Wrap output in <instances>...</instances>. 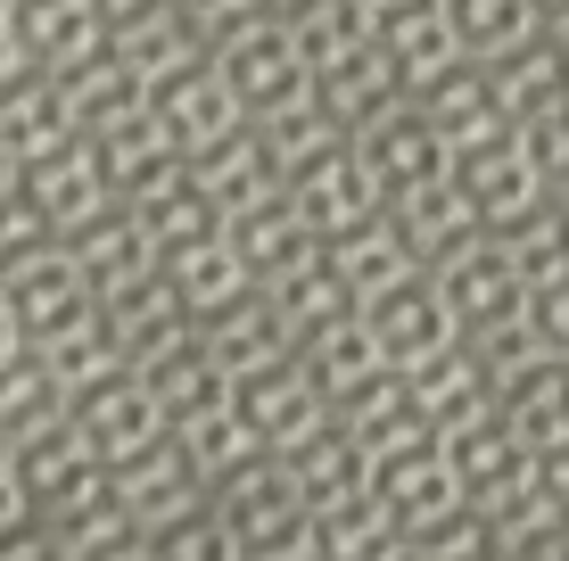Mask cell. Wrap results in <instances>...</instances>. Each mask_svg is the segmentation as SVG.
Masks as SVG:
<instances>
[{
	"mask_svg": "<svg viewBox=\"0 0 569 561\" xmlns=\"http://www.w3.org/2000/svg\"><path fill=\"white\" fill-rule=\"evenodd\" d=\"M207 512L223 520L231 561H322L313 553V512L298 504L281 454H264V447H248L240 462H223L207 479Z\"/></svg>",
	"mask_w": 569,
	"mask_h": 561,
	"instance_id": "cell-1",
	"label": "cell"
},
{
	"mask_svg": "<svg viewBox=\"0 0 569 561\" xmlns=\"http://www.w3.org/2000/svg\"><path fill=\"white\" fill-rule=\"evenodd\" d=\"M231 413L248 421V438H257L264 454H289L298 438H313L330 421V397H322V380L298 363V347H289V355H272V363L231 380Z\"/></svg>",
	"mask_w": 569,
	"mask_h": 561,
	"instance_id": "cell-2",
	"label": "cell"
},
{
	"mask_svg": "<svg viewBox=\"0 0 569 561\" xmlns=\"http://www.w3.org/2000/svg\"><path fill=\"white\" fill-rule=\"evenodd\" d=\"M0 305L17 314L26 339H50V331H67V322L91 314V281H83V264H74L67 240H33V248H17V257H0Z\"/></svg>",
	"mask_w": 569,
	"mask_h": 561,
	"instance_id": "cell-3",
	"label": "cell"
},
{
	"mask_svg": "<svg viewBox=\"0 0 569 561\" xmlns=\"http://www.w3.org/2000/svg\"><path fill=\"white\" fill-rule=\"evenodd\" d=\"M421 273L438 281V298H446V314H455V331L512 322V314H520V298H528V281L512 273V257H503V240H496L487 223L470 231V240H455L446 257H429Z\"/></svg>",
	"mask_w": 569,
	"mask_h": 561,
	"instance_id": "cell-4",
	"label": "cell"
},
{
	"mask_svg": "<svg viewBox=\"0 0 569 561\" xmlns=\"http://www.w3.org/2000/svg\"><path fill=\"white\" fill-rule=\"evenodd\" d=\"M207 58L223 67V83L240 91V108H248V116H264V108H281V100H298V91H313L298 33H289L272 9H257L248 26H231Z\"/></svg>",
	"mask_w": 569,
	"mask_h": 561,
	"instance_id": "cell-5",
	"label": "cell"
},
{
	"mask_svg": "<svg viewBox=\"0 0 569 561\" xmlns=\"http://www.w3.org/2000/svg\"><path fill=\"white\" fill-rule=\"evenodd\" d=\"M347 149H356L363 182L380 190V199H405V190H421V182L446 173V141L429 132V116L413 100H388V108H371L363 124H347Z\"/></svg>",
	"mask_w": 569,
	"mask_h": 561,
	"instance_id": "cell-6",
	"label": "cell"
},
{
	"mask_svg": "<svg viewBox=\"0 0 569 561\" xmlns=\"http://www.w3.org/2000/svg\"><path fill=\"white\" fill-rule=\"evenodd\" d=\"M17 190L33 199V216H42L50 240H67L74 223H91L100 207H116L108 173H100V149H91V132H67V141L33 149V158H17Z\"/></svg>",
	"mask_w": 569,
	"mask_h": 561,
	"instance_id": "cell-7",
	"label": "cell"
},
{
	"mask_svg": "<svg viewBox=\"0 0 569 561\" xmlns=\"http://www.w3.org/2000/svg\"><path fill=\"white\" fill-rule=\"evenodd\" d=\"M363 488H371V504L397 520V553H405V537H413L421 520H438V512L462 504V479H455V462H446L438 430H429V438H405V447H388V454H371V479H363Z\"/></svg>",
	"mask_w": 569,
	"mask_h": 561,
	"instance_id": "cell-8",
	"label": "cell"
},
{
	"mask_svg": "<svg viewBox=\"0 0 569 561\" xmlns=\"http://www.w3.org/2000/svg\"><path fill=\"white\" fill-rule=\"evenodd\" d=\"M67 413H74V430L91 438L100 462H124V454H141V447H157V438L173 430L157 389L141 380V363H116L108 380H91L83 397H67Z\"/></svg>",
	"mask_w": 569,
	"mask_h": 561,
	"instance_id": "cell-9",
	"label": "cell"
},
{
	"mask_svg": "<svg viewBox=\"0 0 569 561\" xmlns=\"http://www.w3.org/2000/svg\"><path fill=\"white\" fill-rule=\"evenodd\" d=\"M9 462H17V479H26L33 512H67V504H83V495L108 488V462L91 454V438L74 430V413H58V421H42V430H26V438L9 447Z\"/></svg>",
	"mask_w": 569,
	"mask_h": 561,
	"instance_id": "cell-10",
	"label": "cell"
},
{
	"mask_svg": "<svg viewBox=\"0 0 569 561\" xmlns=\"http://www.w3.org/2000/svg\"><path fill=\"white\" fill-rule=\"evenodd\" d=\"M149 116H157V132H166L182 158H199L207 141H223V132L248 124L240 91L223 83V67H214V58H190L182 74H166V83L149 91Z\"/></svg>",
	"mask_w": 569,
	"mask_h": 561,
	"instance_id": "cell-11",
	"label": "cell"
},
{
	"mask_svg": "<svg viewBox=\"0 0 569 561\" xmlns=\"http://www.w3.org/2000/svg\"><path fill=\"white\" fill-rule=\"evenodd\" d=\"M446 182H455L462 199H470V216H479L487 231H496V223H512L520 207H537V199H545V173H537V158H528L512 132L455 149V158H446Z\"/></svg>",
	"mask_w": 569,
	"mask_h": 561,
	"instance_id": "cell-12",
	"label": "cell"
},
{
	"mask_svg": "<svg viewBox=\"0 0 569 561\" xmlns=\"http://www.w3.org/2000/svg\"><path fill=\"white\" fill-rule=\"evenodd\" d=\"M108 495L124 504V520L132 529H157V520H173L182 504H199L207 495V479H199V462H190L182 447H173V430L157 438V447H141V454H124V462H108Z\"/></svg>",
	"mask_w": 569,
	"mask_h": 561,
	"instance_id": "cell-13",
	"label": "cell"
},
{
	"mask_svg": "<svg viewBox=\"0 0 569 561\" xmlns=\"http://www.w3.org/2000/svg\"><path fill=\"white\" fill-rule=\"evenodd\" d=\"M108 58H116L141 91H157L166 74H182L190 58H207V42L190 33V17L173 9V0H141V9L108 17Z\"/></svg>",
	"mask_w": 569,
	"mask_h": 561,
	"instance_id": "cell-14",
	"label": "cell"
},
{
	"mask_svg": "<svg viewBox=\"0 0 569 561\" xmlns=\"http://www.w3.org/2000/svg\"><path fill=\"white\" fill-rule=\"evenodd\" d=\"M356 314L371 322V339H380V355H388V363H413V355H429V347L462 339V331H455V314H446V298H438V281H429L421 264H413L405 281L371 289Z\"/></svg>",
	"mask_w": 569,
	"mask_h": 561,
	"instance_id": "cell-15",
	"label": "cell"
},
{
	"mask_svg": "<svg viewBox=\"0 0 569 561\" xmlns=\"http://www.w3.org/2000/svg\"><path fill=\"white\" fill-rule=\"evenodd\" d=\"M91 314H100V331H108V347L124 363H149L157 347H173L190 331V314H182V298H173L166 289V273H149L141 281H116V289H100V298H91Z\"/></svg>",
	"mask_w": 569,
	"mask_h": 561,
	"instance_id": "cell-16",
	"label": "cell"
},
{
	"mask_svg": "<svg viewBox=\"0 0 569 561\" xmlns=\"http://www.w3.org/2000/svg\"><path fill=\"white\" fill-rule=\"evenodd\" d=\"M157 273H166V289L182 298V314H190V322L223 314L231 298H248V289H257L223 223H214V231H199V240H173V248H157Z\"/></svg>",
	"mask_w": 569,
	"mask_h": 561,
	"instance_id": "cell-17",
	"label": "cell"
},
{
	"mask_svg": "<svg viewBox=\"0 0 569 561\" xmlns=\"http://www.w3.org/2000/svg\"><path fill=\"white\" fill-rule=\"evenodd\" d=\"M281 199L298 207V223L313 231V240H330L339 223H356V216H371L380 207V190L363 182V166H356V149H322V158H306V166H289L281 173Z\"/></svg>",
	"mask_w": 569,
	"mask_h": 561,
	"instance_id": "cell-18",
	"label": "cell"
},
{
	"mask_svg": "<svg viewBox=\"0 0 569 561\" xmlns=\"http://www.w3.org/2000/svg\"><path fill=\"white\" fill-rule=\"evenodd\" d=\"M421 116H429V132L446 141V158L470 141H496V132H512L503 124V108H496V91H487V67L479 58H455V67H438L421 91H405Z\"/></svg>",
	"mask_w": 569,
	"mask_h": 561,
	"instance_id": "cell-19",
	"label": "cell"
},
{
	"mask_svg": "<svg viewBox=\"0 0 569 561\" xmlns=\"http://www.w3.org/2000/svg\"><path fill=\"white\" fill-rule=\"evenodd\" d=\"M190 173H199L207 207H214L223 223L248 216V207H264V199H281V166H272V149H264L257 124H240V132H223V141H207L199 158H190Z\"/></svg>",
	"mask_w": 569,
	"mask_h": 561,
	"instance_id": "cell-20",
	"label": "cell"
},
{
	"mask_svg": "<svg viewBox=\"0 0 569 561\" xmlns=\"http://www.w3.org/2000/svg\"><path fill=\"white\" fill-rule=\"evenodd\" d=\"M397 380H405V397H413V413L429 421V430H446V421L487 413V404H496V389H487V372H479V355H470L462 339H446V347H429V355L397 363Z\"/></svg>",
	"mask_w": 569,
	"mask_h": 561,
	"instance_id": "cell-21",
	"label": "cell"
},
{
	"mask_svg": "<svg viewBox=\"0 0 569 561\" xmlns=\"http://www.w3.org/2000/svg\"><path fill=\"white\" fill-rule=\"evenodd\" d=\"M322 257H330V273L347 281V298H371V289H388V281H405L413 273V248H405V231H397V216H388V207H371V216H356V223H339L322 240Z\"/></svg>",
	"mask_w": 569,
	"mask_h": 561,
	"instance_id": "cell-22",
	"label": "cell"
},
{
	"mask_svg": "<svg viewBox=\"0 0 569 561\" xmlns=\"http://www.w3.org/2000/svg\"><path fill=\"white\" fill-rule=\"evenodd\" d=\"M496 413H503V430H512L528 454L569 447V355H537L520 380H503Z\"/></svg>",
	"mask_w": 569,
	"mask_h": 561,
	"instance_id": "cell-23",
	"label": "cell"
},
{
	"mask_svg": "<svg viewBox=\"0 0 569 561\" xmlns=\"http://www.w3.org/2000/svg\"><path fill=\"white\" fill-rule=\"evenodd\" d=\"M281 471H289V488H298V504L322 512V504H339V495H356L363 479H371V454L356 447V430L330 413L313 438H298V447L281 454Z\"/></svg>",
	"mask_w": 569,
	"mask_h": 561,
	"instance_id": "cell-24",
	"label": "cell"
},
{
	"mask_svg": "<svg viewBox=\"0 0 569 561\" xmlns=\"http://www.w3.org/2000/svg\"><path fill=\"white\" fill-rule=\"evenodd\" d=\"M9 17H17L26 58H33V67H50V74H67L74 58H91L108 42L100 0H9Z\"/></svg>",
	"mask_w": 569,
	"mask_h": 561,
	"instance_id": "cell-25",
	"label": "cell"
},
{
	"mask_svg": "<svg viewBox=\"0 0 569 561\" xmlns=\"http://www.w3.org/2000/svg\"><path fill=\"white\" fill-rule=\"evenodd\" d=\"M487 91H496L503 124H528V116H545V108L569 100V58L553 50V33H528L520 50L487 58Z\"/></svg>",
	"mask_w": 569,
	"mask_h": 561,
	"instance_id": "cell-26",
	"label": "cell"
},
{
	"mask_svg": "<svg viewBox=\"0 0 569 561\" xmlns=\"http://www.w3.org/2000/svg\"><path fill=\"white\" fill-rule=\"evenodd\" d=\"M313 91H322V108L339 116V124H363L371 108L405 100L397 67H388V50H380V33H356L339 58H322V67H313Z\"/></svg>",
	"mask_w": 569,
	"mask_h": 561,
	"instance_id": "cell-27",
	"label": "cell"
},
{
	"mask_svg": "<svg viewBox=\"0 0 569 561\" xmlns=\"http://www.w3.org/2000/svg\"><path fill=\"white\" fill-rule=\"evenodd\" d=\"M487 545L512 553V561H569V512L545 479L512 488L503 504H487Z\"/></svg>",
	"mask_w": 569,
	"mask_h": 561,
	"instance_id": "cell-28",
	"label": "cell"
},
{
	"mask_svg": "<svg viewBox=\"0 0 569 561\" xmlns=\"http://www.w3.org/2000/svg\"><path fill=\"white\" fill-rule=\"evenodd\" d=\"M67 248H74V264H83L91 298H100V289H116V281H141L149 264H157V240L141 231V216H132V207H100L91 223L67 231Z\"/></svg>",
	"mask_w": 569,
	"mask_h": 561,
	"instance_id": "cell-29",
	"label": "cell"
},
{
	"mask_svg": "<svg viewBox=\"0 0 569 561\" xmlns=\"http://www.w3.org/2000/svg\"><path fill=\"white\" fill-rule=\"evenodd\" d=\"M91 149H100V173H108V190L116 199H141L149 182H166L173 166H182V149L157 132V116H149V100L132 108V116H116L108 132H91Z\"/></svg>",
	"mask_w": 569,
	"mask_h": 561,
	"instance_id": "cell-30",
	"label": "cell"
},
{
	"mask_svg": "<svg viewBox=\"0 0 569 561\" xmlns=\"http://www.w3.org/2000/svg\"><path fill=\"white\" fill-rule=\"evenodd\" d=\"M298 363L313 380H322V397L339 404L347 389H363L371 372H388V355H380V339H371V322L347 305V314H330V322H313V331L298 339Z\"/></svg>",
	"mask_w": 569,
	"mask_h": 561,
	"instance_id": "cell-31",
	"label": "cell"
},
{
	"mask_svg": "<svg viewBox=\"0 0 569 561\" xmlns=\"http://www.w3.org/2000/svg\"><path fill=\"white\" fill-rule=\"evenodd\" d=\"M67 132H74V108L50 67H26L0 83V141H9V158H33V149L67 141Z\"/></svg>",
	"mask_w": 569,
	"mask_h": 561,
	"instance_id": "cell-32",
	"label": "cell"
},
{
	"mask_svg": "<svg viewBox=\"0 0 569 561\" xmlns=\"http://www.w3.org/2000/svg\"><path fill=\"white\" fill-rule=\"evenodd\" d=\"M190 331H199V347H207L214 363H223L231 380H240V372H257V363H272V355H289V331L272 322V305L257 298V289H248V298H231L223 314L190 322Z\"/></svg>",
	"mask_w": 569,
	"mask_h": 561,
	"instance_id": "cell-33",
	"label": "cell"
},
{
	"mask_svg": "<svg viewBox=\"0 0 569 561\" xmlns=\"http://www.w3.org/2000/svg\"><path fill=\"white\" fill-rule=\"evenodd\" d=\"M141 380L157 389V404H166V421H182V413H207V404H223L231 397V372L199 347V331H182L173 347H157V355L141 363Z\"/></svg>",
	"mask_w": 569,
	"mask_h": 561,
	"instance_id": "cell-34",
	"label": "cell"
},
{
	"mask_svg": "<svg viewBox=\"0 0 569 561\" xmlns=\"http://www.w3.org/2000/svg\"><path fill=\"white\" fill-rule=\"evenodd\" d=\"M388 216H397V231H405V248H413V257L429 264V257H446V248L455 240H470V231H479V216H470V199L455 182H421V190H405V199H380Z\"/></svg>",
	"mask_w": 569,
	"mask_h": 561,
	"instance_id": "cell-35",
	"label": "cell"
},
{
	"mask_svg": "<svg viewBox=\"0 0 569 561\" xmlns=\"http://www.w3.org/2000/svg\"><path fill=\"white\" fill-rule=\"evenodd\" d=\"M380 50H388V67H397L405 91H421L438 67H455V58H462L455 26H446V0H421V9L388 17V26H380Z\"/></svg>",
	"mask_w": 569,
	"mask_h": 561,
	"instance_id": "cell-36",
	"label": "cell"
},
{
	"mask_svg": "<svg viewBox=\"0 0 569 561\" xmlns=\"http://www.w3.org/2000/svg\"><path fill=\"white\" fill-rule=\"evenodd\" d=\"M313 553L322 561H397V520L371 504V488L313 512Z\"/></svg>",
	"mask_w": 569,
	"mask_h": 561,
	"instance_id": "cell-37",
	"label": "cell"
},
{
	"mask_svg": "<svg viewBox=\"0 0 569 561\" xmlns=\"http://www.w3.org/2000/svg\"><path fill=\"white\" fill-rule=\"evenodd\" d=\"M116 207H132V216H141V231L157 248H173V240H199V231H214L223 216H214L207 207V190H199V173H190V158L166 173V182H149L141 199H116Z\"/></svg>",
	"mask_w": 569,
	"mask_h": 561,
	"instance_id": "cell-38",
	"label": "cell"
},
{
	"mask_svg": "<svg viewBox=\"0 0 569 561\" xmlns=\"http://www.w3.org/2000/svg\"><path fill=\"white\" fill-rule=\"evenodd\" d=\"M496 240H503V257H512V273L520 281H553L569 273V207L545 190L537 207H520L512 223H496Z\"/></svg>",
	"mask_w": 569,
	"mask_h": 561,
	"instance_id": "cell-39",
	"label": "cell"
},
{
	"mask_svg": "<svg viewBox=\"0 0 569 561\" xmlns=\"http://www.w3.org/2000/svg\"><path fill=\"white\" fill-rule=\"evenodd\" d=\"M67 413V389L42 372V355H33V339L17 347V355H0V447H17L26 430H42V421Z\"/></svg>",
	"mask_w": 569,
	"mask_h": 561,
	"instance_id": "cell-40",
	"label": "cell"
},
{
	"mask_svg": "<svg viewBox=\"0 0 569 561\" xmlns=\"http://www.w3.org/2000/svg\"><path fill=\"white\" fill-rule=\"evenodd\" d=\"M446 26H455V42L462 58H503V50H520L528 33H545V17L528 9V0H446Z\"/></svg>",
	"mask_w": 569,
	"mask_h": 561,
	"instance_id": "cell-41",
	"label": "cell"
},
{
	"mask_svg": "<svg viewBox=\"0 0 569 561\" xmlns=\"http://www.w3.org/2000/svg\"><path fill=\"white\" fill-rule=\"evenodd\" d=\"M397 561H496V545H487V512L479 504H455V512L421 520V529L405 537Z\"/></svg>",
	"mask_w": 569,
	"mask_h": 561,
	"instance_id": "cell-42",
	"label": "cell"
},
{
	"mask_svg": "<svg viewBox=\"0 0 569 561\" xmlns=\"http://www.w3.org/2000/svg\"><path fill=\"white\" fill-rule=\"evenodd\" d=\"M141 553H149V561H231L223 520L207 512V495H199V504H182L173 520H157V529L141 537Z\"/></svg>",
	"mask_w": 569,
	"mask_h": 561,
	"instance_id": "cell-43",
	"label": "cell"
},
{
	"mask_svg": "<svg viewBox=\"0 0 569 561\" xmlns=\"http://www.w3.org/2000/svg\"><path fill=\"white\" fill-rule=\"evenodd\" d=\"M0 561H50V529H42V512H33L9 447H0Z\"/></svg>",
	"mask_w": 569,
	"mask_h": 561,
	"instance_id": "cell-44",
	"label": "cell"
},
{
	"mask_svg": "<svg viewBox=\"0 0 569 561\" xmlns=\"http://www.w3.org/2000/svg\"><path fill=\"white\" fill-rule=\"evenodd\" d=\"M520 314H528V331H537L545 355H569V273H553V281H528Z\"/></svg>",
	"mask_w": 569,
	"mask_h": 561,
	"instance_id": "cell-45",
	"label": "cell"
},
{
	"mask_svg": "<svg viewBox=\"0 0 569 561\" xmlns=\"http://www.w3.org/2000/svg\"><path fill=\"white\" fill-rule=\"evenodd\" d=\"M173 9H182V17H190V33H199V42L214 50L231 26H248V17H257L264 0H173Z\"/></svg>",
	"mask_w": 569,
	"mask_h": 561,
	"instance_id": "cell-46",
	"label": "cell"
},
{
	"mask_svg": "<svg viewBox=\"0 0 569 561\" xmlns=\"http://www.w3.org/2000/svg\"><path fill=\"white\" fill-rule=\"evenodd\" d=\"M33 240H50L42 216H33V199L17 190V173L0 182V257H17V248H33Z\"/></svg>",
	"mask_w": 569,
	"mask_h": 561,
	"instance_id": "cell-47",
	"label": "cell"
},
{
	"mask_svg": "<svg viewBox=\"0 0 569 561\" xmlns=\"http://www.w3.org/2000/svg\"><path fill=\"white\" fill-rule=\"evenodd\" d=\"M347 9H356V17H363V26H371V33H380V26H388V17H405V9H421V0H347Z\"/></svg>",
	"mask_w": 569,
	"mask_h": 561,
	"instance_id": "cell-48",
	"label": "cell"
},
{
	"mask_svg": "<svg viewBox=\"0 0 569 561\" xmlns=\"http://www.w3.org/2000/svg\"><path fill=\"white\" fill-rule=\"evenodd\" d=\"M17 347H26V331H17V314L0 305V355H17Z\"/></svg>",
	"mask_w": 569,
	"mask_h": 561,
	"instance_id": "cell-49",
	"label": "cell"
},
{
	"mask_svg": "<svg viewBox=\"0 0 569 561\" xmlns=\"http://www.w3.org/2000/svg\"><path fill=\"white\" fill-rule=\"evenodd\" d=\"M124 9H141V0H100V17H124Z\"/></svg>",
	"mask_w": 569,
	"mask_h": 561,
	"instance_id": "cell-50",
	"label": "cell"
},
{
	"mask_svg": "<svg viewBox=\"0 0 569 561\" xmlns=\"http://www.w3.org/2000/svg\"><path fill=\"white\" fill-rule=\"evenodd\" d=\"M528 9H537V17H561V9H569V0H528Z\"/></svg>",
	"mask_w": 569,
	"mask_h": 561,
	"instance_id": "cell-51",
	"label": "cell"
},
{
	"mask_svg": "<svg viewBox=\"0 0 569 561\" xmlns=\"http://www.w3.org/2000/svg\"><path fill=\"white\" fill-rule=\"evenodd\" d=\"M9 173H17V158H9V141H0V182H9Z\"/></svg>",
	"mask_w": 569,
	"mask_h": 561,
	"instance_id": "cell-52",
	"label": "cell"
},
{
	"mask_svg": "<svg viewBox=\"0 0 569 561\" xmlns=\"http://www.w3.org/2000/svg\"><path fill=\"white\" fill-rule=\"evenodd\" d=\"M264 9H272V17H281V9H298V0H264Z\"/></svg>",
	"mask_w": 569,
	"mask_h": 561,
	"instance_id": "cell-53",
	"label": "cell"
}]
</instances>
